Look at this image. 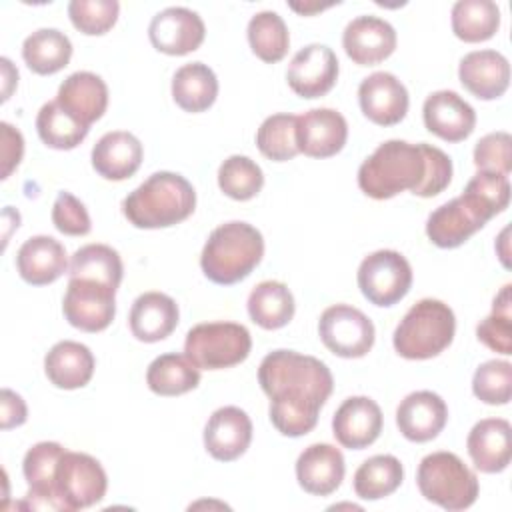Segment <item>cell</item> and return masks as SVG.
Listing matches in <instances>:
<instances>
[{
	"label": "cell",
	"instance_id": "45",
	"mask_svg": "<svg viewBox=\"0 0 512 512\" xmlns=\"http://www.w3.org/2000/svg\"><path fill=\"white\" fill-rule=\"evenodd\" d=\"M120 4L116 0H72L68 16L76 30L88 36L106 34L118 20Z\"/></svg>",
	"mask_w": 512,
	"mask_h": 512
},
{
	"label": "cell",
	"instance_id": "25",
	"mask_svg": "<svg viewBox=\"0 0 512 512\" xmlns=\"http://www.w3.org/2000/svg\"><path fill=\"white\" fill-rule=\"evenodd\" d=\"M466 448L480 472L498 474L506 470L512 458L510 422L504 418H484L476 422L466 438Z\"/></svg>",
	"mask_w": 512,
	"mask_h": 512
},
{
	"label": "cell",
	"instance_id": "17",
	"mask_svg": "<svg viewBox=\"0 0 512 512\" xmlns=\"http://www.w3.org/2000/svg\"><path fill=\"white\" fill-rule=\"evenodd\" d=\"M348 140L346 118L332 108H312L296 118L298 150L310 158H330Z\"/></svg>",
	"mask_w": 512,
	"mask_h": 512
},
{
	"label": "cell",
	"instance_id": "37",
	"mask_svg": "<svg viewBox=\"0 0 512 512\" xmlns=\"http://www.w3.org/2000/svg\"><path fill=\"white\" fill-rule=\"evenodd\" d=\"M452 32L464 42L490 40L500 28V8L492 0H458L452 6Z\"/></svg>",
	"mask_w": 512,
	"mask_h": 512
},
{
	"label": "cell",
	"instance_id": "41",
	"mask_svg": "<svg viewBox=\"0 0 512 512\" xmlns=\"http://www.w3.org/2000/svg\"><path fill=\"white\" fill-rule=\"evenodd\" d=\"M218 186L232 200H250L264 186L262 168L248 156H228L218 168Z\"/></svg>",
	"mask_w": 512,
	"mask_h": 512
},
{
	"label": "cell",
	"instance_id": "14",
	"mask_svg": "<svg viewBox=\"0 0 512 512\" xmlns=\"http://www.w3.org/2000/svg\"><path fill=\"white\" fill-rule=\"evenodd\" d=\"M66 448L58 442H38L24 454L22 472L28 482L26 504L34 510H66L60 500L54 476ZM68 512V510H66Z\"/></svg>",
	"mask_w": 512,
	"mask_h": 512
},
{
	"label": "cell",
	"instance_id": "23",
	"mask_svg": "<svg viewBox=\"0 0 512 512\" xmlns=\"http://www.w3.org/2000/svg\"><path fill=\"white\" fill-rule=\"evenodd\" d=\"M346 472L342 452L332 444H310L296 460V480L300 488L314 496H328L342 484Z\"/></svg>",
	"mask_w": 512,
	"mask_h": 512
},
{
	"label": "cell",
	"instance_id": "39",
	"mask_svg": "<svg viewBox=\"0 0 512 512\" xmlns=\"http://www.w3.org/2000/svg\"><path fill=\"white\" fill-rule=\"evenodd\" d=\"M36 130L48 148L72 150L88 136L90 128L68 114L56 100H52L40 108L36 116Z\"/></svg>",
	"mask_w": 512,
	"mask_h": 512
},
{
	"label": "cell",
	"instance_id": "36",
	"mask_svg": "<svg viewBox=\"0 0 512 512\" xmlns=\"http://www.w3.org/2000/svg\"><path fill=\"white\" fill-rule=\"evenodd\" d=\"M70 278L92 280L118 290L124 274L120 254L106 244H86L70 260Z\"/></svg>",
	"mask_w": 512,
	"mask_h": 512
},
{
	"label": "cell",
	"instance_id": "48",
	"mask_svg": "<svg viewBox=\"0 0 512 512\" xmlns=\"http://www.w3.org/2000/svg\"><path fill=\"white\" fill-rule=\"evenodd\" d=\"M0 134H2V178H8L22 160L24 138L20 130H16L8 122L0 124Z\"/></svg>",
	"mask_w": 512,
	"mask_h": 512
},
{
	"label": "cell",
	"instance_id": "16",
	"mask_svg": "<svg viewBox=\"0 0 512 512\" xmlns=\"http://www.w3.org/2000/svg\"><path fill=\"white\" fill-rule=\"evenodd\" d=\"M382 424V410L372 398L350 396L332 416V434L344 448L362 450L378 440Z\"/></svg>",
	"mask_w": 512,
	"mask_h": 512
},
{
	"label": "cell",
	"instance_id": "31",
	"mask_svg": "<svg viewBox=\"0 0 512 512\" xmlns=\"http://www.w3.org/2000/svg\"><path fill=\"white\" fill-rule=\"evenodd\" d=\"M218 96V78L204 62H190L176 70L172 78V98L186 112L208 110Z\"/></svg>",
	"mask_w": 512,
	"mask_h": 512
},
{
	"label": "cell",
	"instance_id": "32",
	"mask_svg": "<svg viewBox=\"0 0 512 512\" xmlns=\"http://www.w3.org/2000/svg\"><path fill=\"white\" fill-rule=\"evenodd\" d=\"M296 304L290 288L278 280L256 284L248 296V314L264 330H278L294 316Z\"/></svg>",
	"mask_w": 512,
	"mask_h": 512
},
{
	"label": "cell",
	"instance_id": "20",
	"mask_svg": "<svg viewBox=\"0 0 512 512\" xmlns=\"http://www.w3.org/2000/svg\"><path fill=\"white\" fill-rule=\"evenodd\" d=\"M488 218L466 198L458 196L438 206L426 220V236L438 248H458L474 232H478Z\"/></svg>",
	"mask_w": 512,
	"mask_h": 512
},
{
	"label": "cell",
	"instance_id": "49",
	"mask_svg": "<svg viewBox=\"0 0 512 512\" xmlns=\"http://www.w3.org/2000/svg\"><path fill=\"white\" fill-rule=\"evenodd\" d=\"M28 410H26V402L22 400L20 394H16L10 388H2L0 392V426L2 430H10L16 426H22L26 422Z\"/></svg>",
	"mask_w": 512,
	"mask_h": 512
},
{
	"label": "cell",
	"instance_id": "24",
	"mask_svg": "<svg viewBox=\"0 0 512 512\" xmlns=\"http://www.w3.org/2000/svg\"><path fill=\"white\" fill-rule=\"evenodd\" d=\"M458 78L476 98L496 100L510 84V64L508 58L496 50H474L460 60Z\"/></svg>",
	"mask_w": 512,
	"mask_h": 512
},
{
	"label": "cell",
	"instance_id": "15",
	"mask_svg": "<svg viewBox=\"0 0 512 512\" xmlns=\"http://www.w3.org/2000/svg\"><path fill=\"white\" fill-rule=\"evenodd\" d=\"M396 30L390 22L378 16H356L342 34L346 56L358 66H374L386 60L396 50Z\"/></svg>",
	"mask_w": 512,
	"mask_h": 512
},
{
	"label": "cell",
	"instance_id": "21",
	"mask_svg": "<svg viewBox=\"0 0 512 512\" xmlns=\"http://www.w3.org/2000/svg\"><path fill=\"white\" fill-rule=\"evenodd\" d=\"M252 442V420L238 406H222L204 426V448L220 462L240 458Z\"/></svg>",
	"mask_w": 512,
	"mask_h": 512
},
{
	"label": "cell",
	"instance_id": "9",
	"mask_svg": "<svg viewBox=\"0 0 512 512\" xmlns=\"http://www.w3.org/2000/svg\"><path fill=\"white\" fill-rule=\"evenodd\" d=\"M318 334L322 344L340 358L366 356L376 338L372 320L350 304L328 306L318 320Z\"/></svg>",
	"mask_w": 512,
	"mask_h": 512
},
{
	"label": "cell",
	"instance_id": "7",
	"mask_svg": "<svg viewBox=\"0 0 512 512\" xmlns=\"http://www.w3.org/2000/svg\"><path fill=\"white\" fill-rule=\"evenodd\" d=\"M250 350V332L236 322L196 324L184 340V354L202 370L232 368L244 362Z\"/></svg>",
	"mask_w": 512,
	"mask_h": 512
},
{
	"label": "cell",
	"instance_id": "1",
	"mask_svg": "<svg viewBox=\"0 0 512 512\" xmlns=\"http://www.w3.org/2000/svg\"><path fill=\"white\" fill-rule=\"evenodd\" d=\"M258 382L270 398V422L290 438L314 430L320 408L334 388L332 372L322 360L294 350L266 354L258 368Z\"/></svg>",
	"mask_w": 512,
	"mask_h": 512
},
{
	"label": "cell",
	"instance_id": "13",
	"mask_svg": "<svg viewBox=\"0 0 512 512\" xmlns=\"http://www.w3.org/2000/svg\"><path fill=\"white\" fill-rule=\"evenodd\" d=\"M338 58L324 44L300 48L286 70L288 86L302 98H320L328 94L338 80Z\"/></svg>",
	"mask_w": 512,
	"mask_h": 512
},
{
	"label": "cell",
	"instance_id": "44",
	"mask_svg": "<svg viewBox=\"0 0 512 512\" xmlns=\"http://www.w3.org/2000/svg\"><path fill=\"white\" fill-rule=\"evenodd\" d=\"M472 392L484 404H508L512 392V364L506 360H488L480 364L472 378Z\"/></svg>",
	"mask_w": 512,
	"mask_h": 512
},
{
	"label": "cell",
	"instance_id": "34",
	"mask_svg": "<svg viewBox=\"0 0 512 512\" xmlns=\"http://www.w3.org/2000/svg\"><path fill=\"white\" fill-rule=\"evenodd\" d=\"M22 58L26 66L40 76L56 74L68 66L72 58V42L56 28H40L26 36L22 44Z\"/></svg>",
	"mask_w": 512,
	"mask_h": 512
},
{
	"label": "cell",
	"instance_id": "29",
	"mask_svg": "<svg viewBox=\"0 0 512 512\" xmlns=\"http://www.w3.org/2000/svg\"><path fill=\"white\" fill-rule=\"evenodd\" d=\"M140 140L124 130L106 132L92 148V168L106 180H126L142 164Z\"/></svg>",
	"mask_w": 512,
	"mask_h": 512
},
{
	"label": "cell",
	"instance_id": "51",
	"mask_svg": "<svg viewBox=\"0 0 512 512\" xmlns=\"http://www.w3.org/2000/svg\"><path fill=\"white\" fill-rule=\"evenodd\" d=\"M506 236H508V228H504V230H502V234H500L498 242L502 244V246H500V260H502V264L508 268V266H510V262H508V248H506V246H508V240H506Z\"/></svg>",
	"mask_w": 512,
	"mask_h": 512
},
{
	"label": "cell",
	"instance_id": "50",
	"mask_svg": "<svg viewBox=\"0 0 512 512\" xmlns=\"http://www.w3.org/2000/svg\"><path fill=\"white\" fill-rule=\"evenodd\" d=\"M330 6V4H328ZM328 6H322V4H304V6H300V4H296V2H290V8L292 10H296V12H300V14H312V12H318V10H324V8H328Z\"/></svg>",
	"mask_w": 512,
	"mask_h": 512
},
{
	"label": "cell",
	"instance_id": "28",
	"mask_svg": "<svg viewBox=\"0 0 512 512\" xmlns=\"http://www.w3.org/2000/svg\"><path fill=\"white\" fill-rule=\"evenodd\" d=\"M56 102L78 122L90 128V124L106 112L108 86L94 72H74L60 84Z\"/></svg>",
	"mask_w": 512,
	"mask_h": 512
},
{
	"label": "cell",
	"instance_id": "11",
	"mask_svg": "<svg viewBox=\"0 0 512 512\" xmlns=\"http://www.w3.org/2000/svg\"><path fill=\"white\" fill-rule=\"evenodd\" d=\"M62 312L70 326L84 332H102L114 320L116 290L100 282L70 278Z\"/></svg>",
	"mask_w": 512,
	"mask_h": 512
},
{
	"label": "cell",
	"instance_id": "47",
	"mask_svg": "<svg viewBox=\"0 0 512 512\" xmlns=\"http://www.w3.org/2000/svg\"><path fill=\"white\" fill-rule=\"evenodd\" d=\"M52 222L66 236H86L92 228L86 206L70 192H58L52 206Z\"/></svg>",
	"mask_w": 512,
	"mask_h": 512
},
{
	"label": "cell",
	"instance_id": "18",
	"mask_svg": "<svg viewBox=\"0 0 512 512\" xmlns=\"http://www.w3.org/2000/svg\"><path fill=\"white\" fill-rule=\"evenodd\" d=\"M358 102L364 116L378 126H394L408 112V90L390 72H374L358 86Z\"/></svg>",
	"mask_w": 512,
	"mask_h": 512
},
{
	"label": "cell",
	"instance_id": "42",
	"mask_svg": "<svg viewBox=\"0 0 512 512\" xmlns=\"http://www.w3.org/2000/svg\"><path fill=\"white\" fill-rule=\"evenodd\" d=\"M512 286L506 284L492 302V314L476 326L478 340L494 352L512 354Z\"/></svg>",
	"mask_w": 512,
	"mask_h": 512
},
{
	"label": "cell",
	"instance_id": "19",
	"mask_svg": "<svg viewBox=\"0 0 512 512\" xmlns=\"http://www.w3.org/2000/svg\"><path fill=\"white\" fill-rule=\"evenodd\" d=\"M424 126L446 142L466 140L476 126L474 108L454 90L432 92L422 106Z\"/></svg>",
	"mask_w": 512,
	"mask_h": 512
},
{
	"label": "cell",
	"instance_id": "6",
	"mask_svg": "<svg viewBox=\"0 0 512 512\" xmlns=\"http://www.w3.org/2000/svg\"><path fill=\"white\" fill-rule=\"evenodd\" d=\"M416 482L420 494L444 510L470 508L478 498L476 474L454 452H432L418 464Z\"/></svg>",
	"mask_w": 512,
	"mask_h": 512
},
{
	"label": "cell",
	"instance_id": "2",
	"mask_svg": "<svg viewBox=\"0 0 512 512\" xmlns=\"http://www.w3.org/2000/svg\"><path fill=\"white\" fill-rule=\"evenodd\" d=\"M452 180L450 156L426 142H382L358 168L360 190L374 200H388L404 190L432 198Z\"/></svg>",
	"mask_w": 512,
	"mask_h": 512
},
{
	"label": "cell",
	"instance_id": "22",
	"mask_svg": "<svg viewBox=\"0 0 512 512\" xmlns=\"http://www.w3.org/2000/svg\"><path fill=\"white\" fill-rule=\"evenodd\" d=\"M448 422L446 402L430 390L408 394L396 408V426L410 442L434 440Z\"/></svg>",
	"mask_w": 512,
	"mask_h": 512
},
{
	"label": "cell",
	"instance_id": "8",
	"mask_svg": "<svg viewBox=\"0 0 512 512\" xmlns=\"http://www.w3.org/2000/svg\"><path fill=\"white\" fill-rule=\"evenodd\" d=\"M412 286L410 262L396 250H376L358 266V288L374 306H394Z\"/></svg>",
	"mask_w": 512,
	"mask_h": 512
},
{
	"label": "cell",
	"instance_id": "38",
	"mask_svg": "<svg viewBox=\"0 0 512 512\" xmlns=\"http://www.w3.org/2000/svg\"><path fill=\"white\" fill-rule=\"evenodd\" d=\"M248 42L252 52L268 64L280 62L290 46V34L286 22L278 12L262 10L248 22Z\"/></svg>",
	"mask_w": 512,
	"mask_h": 512
},
{
	"label": "cell",
	"instance_id": "27",
	"mask_svg": "<svg viewBox=\"0 0 512 512\" xmlns=\"http://www.w3.org/2000/svg\"><path fill=\"white\" fill-rule=\"evenodd\" d=\"M66 268V248L52 236H32L18 248L16 270L20 278L32 286H44L58 280Z\"/></svg>",
	"mask_w": 512,
	"mask_h": 512
},
{
	"label": "cell",
	"instance_id": "4",
	"mask_svg": "<svg viewBox=\"0 0 512 512\" xmlns=\"http://www.w3.org/2000/svg\"><path fill=\"white\" fill-rule=\"evenodd\" d=\"M264 256V238L248 222L232 220L214 228L202 248L200 266L214 284L230 286L244 280Z\"/></svg>",
	"mask_w": 512,
	"mask_h": 512
},
{
	"label": "cell",
	"instance_id": "26",
	"mask_svg": "<svg viewBox=\"0 0 512 512\" xmlns=\"http://www.w3.org/2000/svg\"><path fill=\"white\" fill-rule=\"evenodd\" d=\"M178 304L164 292H144L140 294L128 316L130 332L140 342H160L168 338L178 326Z\"/></svg>",
	"mask_w": 512,
	"mask_h": 512
},
{
	"label": "cell",
	"instance_id": "35",
	"mask_svg": "<svg viewBox=\"0 0 512 512\" xmlns=\"http://www.w3.org/2000/svg\"><path fill=\"white\" fill-rule=\"evenodd\" d=\"M404 468L392 454H376L364 460L354 472V492L362 500H380L400 488Z\"/></svg>",
	"mask_w": 512,
	"mask_h": 512
},
{
	"label": "cell",
	"instance_id": "12",
	"mask_svg": "<svg viewBox=\"0 0 512 512\" xmlns=\"http://www.w3.org/2000/svg\"><path fill=\"white\" fill-rule=\"evenodd\" d=\"M206 36L202 18L184 6H170L154 14L148 26V38L158 52L184 56L200 48Z\"/></svg>",
	"mask_w": 512,
	"mask_h": 512
},
{
	"label": "cell",
	"instance_id": "33",
	"mask_svg": "<svg viewBox=\"0 0 512 512\" xmlns=\"http://www.w3.org/2000/svg\"><path fill=\"white\" fill-rule=\"evenodd\" d=\"M200 382V368L186 354H160L146 370V384L158 396H180Z\"/></svg>",
	"mask_w": 512,
	"mask_h": 512
},
{
	"label": "cell",
	"instance_id": "30",
	"mask_svg": "<svg viewBox=\"0 0 512 512\" xmlns=\"http://www.w3.org/2000/svg\"><path fill=\"white\" fill-rule=\"evenodd\" d=\"M94 354L86 344L74 340L56 342L44 356V372L48 380L62 390H76L90 382L94 374Z\"/></svg>",
	"mask_w": 512,
	"mask_h": 512
},
{
	"label": "cell",
	"instance_id": "43",
	"mask_svg": "<svg viewBox=\"0 0 512 512\" xmlns=\"http://www.w3.org/2000/svg\"><path fill=\"white\" fill-rule=\"evenodd\" d=\"M466 198H470L488 218H494L496 214L504 212L510 202V180L508 176L478 170L470 182L466 184L464 192Z\"/></svg>",
	"mask_w": 512,
	"mask_h": 512
},
{
	"label": "cell",
	"instance_id": "5",
	"mask_svg": "<svg viewBox=\"0 0 512 512\" xmlns=\"http://www.w3.org/2000/svg\"><path fill=\"white\" fill-rule=\"evenodd\" d=\"M456 332V318L448 304L422 298L398 322L392 344L406 360H428L444 352Z\"/></svg>",
	"mask_w": 512,
	"mask_h": 512
},
{
	"label": "cell",
	"instance_id": "10",
	"mask_svg": "<svg viewBox=\"0 0 512 512\" xmlns=\"http://www.w3.org/2000/svg\"><path fill=\"white\" fill-rule=\"evenodd\" d=\"M54 486L66 510H80L98 504L108 488L102 464L84 452L66 450L58 462Z\"/></svg>",
	"mask_w": 512,
	"mask_h": 512
},
{
	"label": "cell",
	"instance_id": "3",
	"mask_svg": "<svg viewBox=\"0 0 512 512\" xmlns=\"http://www.w3.org/2000/svg\"><path fill=\"white\" fill-rule=\"evenodd\" d=\"M196 208L192 184L176 172H154L124 202L122 212L136 228H168L186 220Z\"/></svg>",
	"mask_w": 512,
	"mask_h": 512
},
{
	"label": "cell",
	"instance_id": "46",
	"mask_svg": "<svg viewBox=\"0 0 512 512\" xmlns=\"http://www.w3.org/2000/svg\"><path fill=\"white\" fill-rule=\"evenodd\" d=\"M474 164L478 170L508 176L512 170V138L508 132H490L474 146Z\"/></svg>",
	"mask_w": 512,
	"mask_h": 512
},
{
	"label": "cell",
	"instance_id": "40",
	"mask_svg": "<svg viewBox=\"0 0 512 512\" xmlns=\"http://www.w3.org/2000/svg\"><path fill=\"white\" fill-rule=\"evenodd\" d=\"M296 118L294 114H272L268 116L258 132H256V146L258 150L274 160V162H286L292 160L300 150L296 142Z\"/></svg>",
	"mask_w": 512,
	"mask_h": 512
}]
</instances>
